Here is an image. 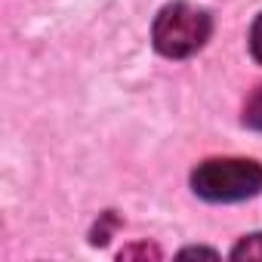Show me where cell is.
I'll return each instance as SVG.
<instances>
[{
    "mask_svg": "<svg viewBox=\"0 0 262 262\" xmlns=\"http://www.w3.org/2000/svg\"><path fill=\"white\" fill-rule=\"evenodd\" d=\"M210 31H213V19L207 10L188 4V0H173L155 16L151 40L161 56L188 59L210 40Z\"/></svg>",
    "mask_w": 262,
    "mask_h": 262,
    "instance_id": "cell-1",
    "label": "cell"
},
{
    "mask_svg": "<svg viewBox=\"0 0 262 262\" xmlns=\"http://www.w3.org/2000/svg\"><path fill=\"white\" fill-rule=\"evenodd\" d=\"M191 188L210 204H234L262 188V167L247 158H213L194 167Z\"/></svg>",
    "mask_w": 262,
    "mask_h": 262,
    "instance_id": "cell-2",
    "label": "cell"
},
{
    "mask_svg": "<svg viewBox=\"0 0 262 262\" xmlns=\"http://www.w3.org/2000/svg\"><path fill=\"white\" fill-rule=\"evenodd\" d=\"M244 126L250 129H262V86H256L250 93V99L244 102V114H241Z\"/></svg>",
    "mask_w": 262,
    "mask_h": 262,
    "instance_id": "cell-3",
    "label": "cell"
},
{
    "mask_svg": "<svg viewBox=\"0 0 262 262\" xmlns=\"http://www.w3.org/2000/svg\"><path fill=\"white\" fill-rule=\"evenodd\" d=\"M234 259H262V234H247L231 250Z\"/></svg>",
    "mask_w": 262,
    "mask_h": 262,
    "instance_id": "cell-4",
    "label": "cell"
},
{
    "mask_svg": "<svg viewBox=\"0 0 262 262\" xmlns=\"http://www.w3.org/2000/svg\"><path fill=\"white\" fill-rule=\"evenodd\" d=\"M250 53H253L256 62H262V13L256 16V22L250 28Z\"/></svg>",
    "mask_w": 262,
    "mask_h": 262,
    "instance_id": "cell-5",
    "label": "cell"
},
{
    "mask_svg": "<svg viewBox=\"0 0 262 262\" xmlns=\"http://www.w3.org/2000/svg\"><path fill=\"white\" fill-rule=\"evenodd\" d=\"M129 256H161L155 247H129V250H120V259H129Z\"/></svg>",
    "mask_w": 262,
    "mask_h": 262,
    "instance_id": "cell-6",
    "label": "cell"
},
{
    "mask_svg": "<svg viewBox=\"0 0 262 262\" xmlns=\"http://www.w3.org/2000/svg\"><path fill=\"white\" fill-rule=\"evenodd\" d=\"M179 256H182V259H185V256H210V259H216V250H204V247H188V250H182Z\"/></svg>",
    "mask_w": 262,
    "mask_h": 262,
    "instance_id": "cell-7",
    "label": "cell"
}]
</instances>
